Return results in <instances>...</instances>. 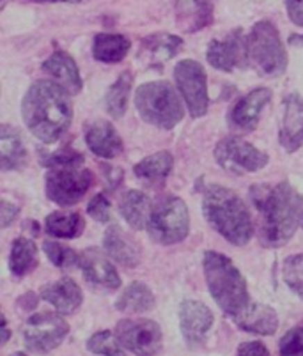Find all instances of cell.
<instances>
[{
  "mask_svg": "<svg viewBox=\"0 0 303 356\" xmlns=\"http://www.w3.org/2000/svg\"><path fill=\"white\" fill-rule=\"evenodd\" d=\"M22 115L34 137L54 144L73 121V105L59 83L40 80L32 83L22 102Z\"/></svg>",
  "mask_w": 303,
  "mask_h": 356,
  "instance_id": "obj_1",
  "label": "cell"
},
{
  "mask_svg": "<svg viewBox=\"0 0 303 356\" xmlns=\"http://www.w3.org/2000/svg\"><path fill=\"white\" fill-rule=\"evenodd\" d=\"M261 215V239L266 247H282L296 232L302 220L303 197L289 183L273 188L254 186L250 190Z\"/></svg>",
  "mask_w": 303,
  "mask_h": 356,
  "instance_id": "obj_2",
  "label": "cell"
},
{
  "mask_svg": "<svg viewBox=\"0 0 303 356\" xmlns=\"http://www.w3.org/2000/svg\"><path fill=\"white\" fill-rule=\"evenodd\" d=\"M204 216L213 229L229 243L243 247L254 234L250 213L236 192L220 184H211L204 193Z\"/></svg>",
  "mask_w": 303,
  "mask_h": 356,
  "instance_id": "obj_3",
  "label": "cell"
},
{
  "mask_svg": "<svg viewBox=\"0 0 303 356\" xmlns=\"http://www.w3.org/2000/svg\"><path fill=\"white\" fill-rule=\"evenodd\" d=\"M204 277L209 293L227 316L236 317L250 303L243 275L234 266V262L224 254L206 252Z\"/></svg>",
  "mask_w": 303,
  "mask_h": 356,
  "instance_id": "obj_4",
  "label": "cell"
},
{
  "mask_svg": "<svg viewBox=\"0 0 303 356\" xmlns=\"http://www.w3.org/2000/svg\"><path fill=\"white\" fill-rule=\"evenodd\" d=\"M135 105L144 121L162 129H172L185 115L181 99L169 82H149L138 87Z\"/></svg>",
  "mask_w": 303,
  "mask_h": 356,
  "instance_id": "obj_5",
  "label": "cell"
},
{
  "mask_svg": "<svg viewBox=\"0 0 303 356\" xmlns=\"http://www.w3.org/2000/svg\"><path fill=\"white\" fill-rule=\"evenodd\" d=\"M248 63L263 76H279L288 67V54L275 25L257 22L247 38Z\"/></svg>",
  "mask_w": 303,
  "mask_h": 356,
  "instance_id": "obj_6",
  "label": "cell"
},
{
  "mask_svg": "<svg viewBox=\"0 0 303 356\" xmlns=\"http://www.w3.org/2000/svg\"><path fill=\"white\" fill-rule=\"evenodd\" d=\"M147 231L156 243L176 245L188 236L190 215L179 197L167 195L153 204L147 220Z\"/></svg>",
  "mask_w": 303,
  "mask_h": 356,
  "instance_id": "obj_7",
  "label": "cell"
},
{
  "mask_svg": "<svg viewBox=\"0 0 303 356\" xmlns=\"http://www.w3.org/2000/svg\"><path fill=\"white\" fill-rule=\"evenodd\" d=\"M95 183V176L82 165L50 168L47 174V195L59 206H73L83 199Z\"/></svg>",
  "mask_w": 303,
  "mask_h": 356,
  "instance_id": "obj_8",
  "label": "cell"
},
{
  "mask_svg": "<svg viewBox=\"0 0 303 356\" xmlns=\"http://www.w3.org/2000/svg\"><path fill=\"white\" fill-rule=\"evenodd\" d=\"M67 333H69V326L59 314H34L24 328L25 348L32 353L47 355L63 344Z\"/></svg>",
  "mask_w": 303,
  "mask_h": 356,
  "instance_id": "obj_9",
  "label": "cell"
},
{
  "mask_svg": "<svg viewBox=\"0 0 303 356\" xmlns=\"http://www.w3.org/2000/svg\"><path fill=\"white\" fill-rule=\"evenodd\" d=\"M174 80L177 90L181 92L192 118H202L208 112V86L206 71L197 60L185 59L174 67Z\"/></svg>",
  "mask_w": 303,
  "mask_h": 356,
  "instance_id": "obj_10",
  "label": "cell"
},
{
  "mask_svg": "<svg viewBox=\"0 0 303 356\" xmlns=\"http://www.w3.org/2000/svg\"><path fill=\"white\" fill-rule=\"evenodd\" d=\"M119 342L137 356H154L162 351L163 333L151 319H122L115 328Z\"/></svg>",
  "mask_w": 303,
  "mask_h": 356,
  "instance_id": "obj_11",
  "label": "cell"
},
{
  "mask_svg": "<svg viewBox=\"0 0 303 356\" xmlns=\"http://www.w3.org/2000/svg\"><path fill=\"white\" fill-rule=\"evenodd\" d=\"M218 163L231 172H257L268 165V154L238 137L222 138L215 147Z\"/></svg>",
  "mask_w": 303,
  "mask_h": 356,
  "instance_id": "obj_12",
  "label": "cell"
},
{
  "mask_svg": "<svg viewBox=\"0 0 303 356\" xmlns=\"http://www.w3.org/2000/svg\"><path fill=\"white\" fill-rule=\"evenodd\" d=\"M208 63L220 71H233L247 66V40L243 32L233 31L224 40L211 41L208 47Z\"/></svg>",
  "mask_w": 303,
  "mask_h": 356,
  "instance_id": "obj_13",
  "label": "cell"
},
{
  "mask_svg": "<svg viewBox=\"0 0 303 356\" xmlns=\"http://www.w3.org/2000/svg\"><path fill=\"white\" fill-rule=\"evenodd\" d=\"M213 312L204 303L185 300L179 307V325L185 341L190 346H201L213 326Z\"/></svg>",
  "mask_w": 303,
  "mask_h": 356,
  "instance_id": "obj_14",
  "label": "cell"
},
{
  "mask_svg": "<svg viewBox=\"0 0 303 356\" xmlns=\"http://www.w3.org/2000/svg\"><path fill=\"white\" fill-rule=\"evenodd\" d=\"M280 145L295 153L303 145V98L293 92L284 99V115L280 124Z\"/></svg>",
  "mask_w": 303,
  "mask_h": 356,
  "instance_id": "obj_15",
  "label": "cell"
},
{
  "mask_svg": "<svg viewBox=\"0 0 303 356\" xmlns=\"http://www.w3.org/2000/svg\"><path fill=\"white\" fill-rule=\"evenodd\" d=\"M272 98V90L266 87H259L256 90H250L247 96L238 99L236 105L233 106L229 114V122L231 126L241 131H252L259 122V115L263 108L268 105Z\"/></svg>",
  "mask_w": 303,
  "mask_h": 356,
  "instance_id": "obj_16",
  "label": "cell"
},
{
  "mask_svg": "<svg viewBox=\"0 0 303 356\" xmlns=\"http://www.w3.org/2000/svg\"><path fill=\"white\" fill-rule=\"evenodd\" d=\"M80 268L83 278L92 286L105 287V289H117L121 286V277L112 264L98 248H87L80 255Z\"/></svg>",
  "mask_w": 303,
  "mask_h": 356,
  "instance_id": "obj_17",
  "label": "cell"
},
{
  "mask_svg": "<svg viewBox=\"0 0 303 356\" xmlns=\"http://www.w3.org/2000/svg\"><path fill=\"white\" fill-rule=\"evenodd\" d=\"M85 142L92 153L99 158L119 156L122 153V140L119 134L114 129V126L108 121H92L85 128Z\"/></svg>",
  "mask_w": 303,
  "mask_h": 356,
  "instance_id": "obj_18",
  "label": "cell"
},
{
  "mask_svg": "<svg viewBox=\"0 0 303 356\" xmlns=\"http://www.w3.org/2000/svg\"><path fill=\"white\" fill-rule=\"evenodd\" d=\"M238 328L256 335H273L279 328V316L275 310L263 303H248L236 317Z\"/></svg>",
  "mask_w": 303,
  "mask_h": 356,
  "instance_id": "obj_19",
  "label": "cell"
},
{
  "mask_svg": "<svg viewBox=\"0 0 303 356\" xmlns=\"http://www.w3.org/2000/svg\"><path fill=\"white\" fill-rule=\"evenodd\" d=\"M43 70L54 76L56 83H59L67 95H79L82 90V76L79 73L76 63L63 50L51 54L43 63Z\"/></svg>",
  "mask_w": 303,
  "mask_h": 356,
  "instance_id": "obj_20",
  "label": "cell"
},
{
  "mask_svg": "<svg viewBox=\"0 0 303 356\" xmlns=\"http://www.w3.org/2000/svg\"><path fill=\"white\" fill-rule=\"evenodd\" d=\"M105 250L124 268H135L140 262V247L119 225H110L106 229Z\"/></svg>",
  "mask_w": 303,
  "mask_h": 356,
  "instance_id": "obj_21",
  "label": "cell"
},
{
  "mask_svg": "<svg viewBox=\"0 0 303 356\" xmlns=\"http://www.w3.org/2000/svg\"><path fill=\"white\" fill-rule=\"evenodd\" d=\"M41 298L60 314H73L82 305V291L71 278H60L44 286Z\"/></svg>",
  "mask_w": 303,
  "mask_h": 356,
  "instance_id": "obj_22",
  "label": "cell"
},
{
  "mask_svg": "<svg viewBox=\"0 0 303 356\" xmlns=\"http://www.w3.org/2000/svg\"><path fill=\"white\" fill-rule=\"evenodd\" d=\"M181 47V38L165 34V32H158V34L147 35L146 40L142 41L140 57H144L151 66H162L167 60L176 57Z\"/></svg>",
  "mask_w": 303,
  "mask_h": 356,
  "instance_id": "obj_23",
  "label": "cell"
},
{
  "mask_svg": "<svg viewBox=\"0 0 303 356\" xmlns=\"http://www.w3.org/2000/svg\"><path fill=\"white\" fill-rule=\"evenodd\" d=\"M27 163V151L20 134L8 124L0 128V167L2 170H18Z\"/></svg>",
  "mask_w": 303,
  "mask_h": 356,
  "instance_id": "obj_24",
  "label": "cell"
},
{
  "mask_svg": "<svg viewBox=\"0 0 303 356\" xmlns=\"http://www.w3.org/2000/svg\"><path fill=\"white\" fill-rule=\"evenodd\" d=\"M151 208L153 206H151L146 193L137 192V190H130V192L124 193L121 197V202H119V211H121L122 218L126 220L128 225L133 229L147 227Z\"/></svg>",
  "mask_w": 303,
  "mask_h": 356,
  "instance_id": "obj_25",
  "label": "cell"
},
{
  "mask_svg": "<svg viewBox=\"0 0 303 356\" xmlns=\"http://www.w3.org/2000/svg\"><path fill=\"white\" fill-rule=\"evenodd\" d=\"M130 50V40L122 34H98L92 44L95 59L99 63L114 64L121 63Z\"/></svg>",
  "mask_w": 303,
  "mask_h": 356,
  "instance_id": "obj_26",
  "label": "cell"
},
{
  "mask_svg": "<svg viewBox=\"0 0 303 356\" xmlns=\"http://www.w3.org/2000/svg\"><path fill=\"white\" fill-rule=\"evenodd\" d=\"M154 305H156V298H154L153 291L142 282L130 284L115 303L119 312L128 314L149 312L154 309Z\"/></svg>",
  "mask_w": 303,
  "mask_h": 356,
  "instance_id": "obj_27",
  "label": "cell"
},
{
  "mask_svg": "<svg viewBox=\"0 0 303 356\" xmlns=\"http://www.w3.org/2000/svg\"><path fill=\"white\" fill-rule=\"evenodd\" d=\"M174 165L172 154L167 153V151H160L156 154H151V156L144 158L142 161H138L135 165V176L138 179L146 181L149 184H158L163 183L167 179V176L170 174Z\"/></svg>",
  "mask_w": 303,
  "mask_h": 356,
  "instance_id": "obj_28",
  "label": "cell"
},
{
  "mask_svg": "<svg viewBox=\"0 0 303 356\" xmlns=\"http://www.w3.org/2000/svg\"><path fill=\"white\" fill-rule=\"evenodd\" d=\"M85 222L80 213H51L44 220V231L54 238L73 239L83 232Z\"/></svg>",
  "mask_w": 303,
  "mask_h": 356,
  "instance_id": "obj_29",
  "label": "cell"
},
{
  "mask_svg": "<svg viewBox=\"0 0 303 356\" xmlns=\"http://www.w3.org/2000/svg\"><path fill=\"white\" fill-rule=\"evenodd\" d=\"M38 266V248L34 241L27 238H16L11 247V257H9V268L15 277H24V275L34 271Z\"/></svg>",
  "mask_w": 303,
  "mask_h": 356,
  "instance_id": "obj_30",
  "label": "cell"
},
{
  "mask_svg": "<svg viewBox=\"0 0 303 356\" xmlns=\"http://www.w3.org/2000/svg\"><path fill=\"white\" fill-rule=\"evenodd\" d=\"M131 74L122 73L117 80H115L114 86L108 89L105 96V105L108 114L115 119H121L124 115L128 108V98H130V90H131Z\"/></svg>",
  "mask_w": 303,
  "mask_h": 356,
  "instance_id": "obj_31",
  "label": "cell"
},
{
  "mask_svg": "<svg viewBox=\"0 0 303 356\" xmlns=\"http://www.w3.org/2000/svg\"><path fill=\"white\" fill-rule=\"evenodd\" d=\"M87 349L95 355L101 356H126L124 348L119 342L117 335H114L108 330H103V332L95 333V335L87 341Z\"/></svg>",
  "mask_w": 303,
  "mask_h": 356,
  "instance_id": "obj_32",
  "label": "cell"
},
{
  "mask_svg": "<svg viewBox=\"0 0 303 356\" xmlns=\"http://www.w3.org/2000/svg\"><path fill=\"white\" fill-rule=\"evenodd\" d=\"M43 250L47 257L60 270H73L80 264V255L73 248L64 247L57 241H44Z\"/></svg>",
  "mask_w": 303,
  "mask_h": 356,
  "instance_id": "obj_33",
  "label": "cell"
},
{
  "mask_svg": "<svg viewBox=\"0 0 303 356\" xmlns=\"http://www.w3.org/2000/svg\"><path fill=\"white\" fill-rule=\"evenodd\" d=\"M282 277L289 289L303 300V254L289 255L284 261Z\"/></svg>",
  "mask_w": 303,
  "mask_h": 356,
  "instance_id": "obj_34",
  "label": "cell"
},
{
  "mask_svg": "<svg viewBox=\"0 0 303 356\" xmlns=\"http://www.w3.org/2000/svg\"><path fill=\"white\" fill-rule=\"evenodd\" d=\"M41 165L47 168H59L71 167V165H82L83 156L71 147H63L57 153H44L41 154Z\"/></svg>",
  "mask_w": 303,
  "mask_h": 356,
  "instance_id": "obj_35",
  "label": "cell"
},
{
  "mask_svg": "<svg viewBox=\"0 0 303 356\" xmlns=\"http://www.w3.org/2000/svg\"><path fill=\"white\" fill-rule=\"evenodd\" d=\"M193 20L190 25V32L202 31L204 27L213 24V4L211 0H192Z\"/></svg>",
  "mask_w": 303,
  "mask_h": 356,
  "instance_id": "obj_36",
  "label": "cell"
},
{
  "mask_svg": "<svg viewBox=\"0 0 303 356\" xmlns=\"http://www.w3.org/2000/svg\"><path fill=\"white\" fill-rule=\"evenodd\" d=\"M280 356H303V328L289 330L280 339Z\"/></svg>",
  "mask_w": 303,
  "mask_h": 356,
  "instance_id": "obj_37",
  "label": "cell"
},
{
  "mask_svg": "<svg viewBox=\"0 0 303 356\" xmlns=\"http://www.w3.org/2000/svg\"><path fill=\"white\" fill-rule=\"evenodd\" d=\"M87 213L96 222H108L110 220V200L106 199L103 193H98V195L92 197L91 202L87 204Z\"/></svg>",
  "mask_w": 303,
  "mask_h": 356,
  "instance_id": "obj_38",
  "label": "cell"
},
{
  "mask_svg": "<svg viewBox=\"0 0 303 356\" xmlns=\"http://www.w3.org/2000/svg\"><path fill=\"white\" fill-rule=\"evenodd\" d=\"M238 356H272L268 348L259 341L254 342H243L238 348Z\"/></svg>",
  "mask_w": 303,
  "mask_h": 356,
  "instance_id": "obj_39",
  "label": "cell"
},
{
  "mask_svg": "<svg viewBox=\"0 0 303 356\" xmlns=\"http://www.w3.org/2000/svg\"><path fill=\"white\" fill-rule=\"evenodd\" d=\"M18 211L20 209L16 208L15 204L8 202V200H2V204H0V223H2V227H9L15 222V218L18 216Z\"/></svg>",
  "mask_w": 303,
  "mask_h": 356,
  "instance_id": "obj_40",
  "label": "cell"
},
{
  "mask_svg": "<svg viewBox=\"0 0 303 356\" xmlns=\"http://www.w3.org/2000/svg\"><path fill=\"white\" fill-rule=\"evenodd\" d=\"M286 6L293 24L303 27V0H286Z\"/></svg>",
  "mask_w": 303,
  "mask_h": 356,
  "instance_id": "obj_41",
  "label": "cell"
},
{
  "mask_svg": "<svg viewBox=\"0 0 303 356\" xmlns=\"http://www.w3.org/2000/svg\"><path fill=\"white\" fill-rule=\"evenodd\" d=\"M2 333H4V335H2V346H4L8 344L9 337H11V332H9L8 328V319H6V317H4V321H2Z\"/></svg>",
  "mask_w": 303,
  "mask_h": 356,
  "instance_id": "obj_42",
  "label": "cell"
},
{
  "mask_svg": "<svg viewBox=\"0 0 303 356\" xmlns=\"http://www.w3.org/2000/svg\"><path fill=\"white\" fill-rule=\"evenodd\" d=\"M289 43L303 44V35H291V38H289Z\"/></svg>",
  "mask_w": 303,
  "mask_h": 356,
  "instance_id": "obj_43",
  "label": "cell"
},
{
  "mask_svg": "<svg viewBox=\"0 0 303 356\" xmlns=\"http://www.w3.org/2000/svg\"><path fill=\"white\" fill-rule=\"evenodd\" d=\"M35 2H71V4H79L82 0H35Z\"/></svg>",
  "mask_w": 303,
  "mask_h": 356,
  "instance_id": "obj_44",
  "label": "cell"
},
{
  "mask_svg": "<svg viewBox=\"0 0 303 356\" xmlns=\"http://www.w3.org/2000/svg\"><path fill=\"white\" fill-rule=\"evenodd\" d=\"M11 356H27V355H25V353H20V351H18V353H13Z\"/></svg>",
  "mask_w": 303,
  "mask_h": 356,
  "instance_id": "obj_45",
  "label": "cell"
}]
</instances>
